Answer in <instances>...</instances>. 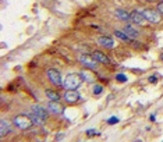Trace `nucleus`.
<instances>
[{
    "mask_svg": "<svg viewBox=\"0 0 163 142\" xmlns=\"http://www.w3.org/2000/svg\"><path fill=\"white\" fill-rule=\"evenodd\" d=\"M82 81H84V77L82 74H77V72H73V74H69L66 79L63 81V88L67 89H78L81 86Z\"/></svg>",
    "mask_w": 163,
    "mask_h": 142,
    "instance_id": "f257e3e1",
    "label": "nucleus"
},
{
    "mask_svg": "<svg viewBox=\"0 0 163 142\" xmlns=\"http://www.w3.org/2000/svg\"><path fill=\"white\" fill-rule=\"evenodd\" d=\"M49 116V110L43 109L42 106H32L31 107V118L34 124H42L45 120H48Z\"/></svg>",
    "mask_w": 163,
    "mask_h": 142,
    "instance_id": "f03ea898",
    "label": "nucleus"
},
{
    "mask_svg": "<svg viewBox=\"0 0 163 142\" xmlns=\"http://www.w3.org/2000/svg\"><path fill=\"white\" fill-rule=\"evenodd\" d=\"M13 124L17 127L18 129H21V131H25V129L31 128L32 124H34V121H32L31 116H25V114H21V116H17L14 117V120H13Z\"/></svg>",
    "mask_w": 163,
    "mask_h": 142,
    "instance_id": "7ed1b4c3",
    "label": "nucleus"
},
{
    "mask_svg": "<svg viewBox=\"0 0 163 142\" xmlns=\"http://www.w3.org/2000/svg\"><path fill=\"white\" fill-rule=\"evenodd\" d=\"M78 60L84 67H87L89 70H96L98 68V61L94 58V56H88V54H80L78 56Z\"/></svg>",
    "mask_w": 163,
    "mask_h": 142,
    "instance_id": "20e7f679",
    "label": "nucleus"
},
{
    "mask_svg": "<svg viewBox=\"0 0 163 142\" xmlns=\"http://www.w3.org/2000/svg\"><path fill=\"white\" fill-rule=\"evenodd\" d=\"M46 75H48V79L50 81V84H53L55 86H63L62 75L56 68H49L46 71Z\"/></svg>",
    "mask_w": 163,
    "mask_h": 142,
    "instance_id": "39448f33",
    "label": "nucleus"
},
{
    "mask_svg": "<svg viewBox=\"0 0 163 142\" xmlns=\"http://www.w3.org/2000/svg\"><path fill=\"white\" fill-rule=\"evenodd\" d=\"M144 17L146 21H149L152 24H159L160 22V13L155 10H144Z\"/></svg>",
    "mask_w": 163,
    "mask_h": 142,
    "instance_id": "423d86ee",
    "label": "nucleus"
},
{
    "mask_svg": "<svg viewBox=\"0 0 163 142\" xmlns=\"http://www.w3.org/2000/svg\"><path fill=\"white\" fill-rule=\"evenodd\" d=\"M80 99H81V95L77 92V89H67L66 93H64V100L70 104L77 103Z\"/></svg>",
    "mask_w": 163,
    "mask_h": 142,
    "instance_id": "0eeeda50",
    "label": "nucleus"
},
{
    "mask_svg": "<svg viewBox=\"0 0 163 142\" xmlns=\"http://www.w3.org/2000/svg\"><path fill=\"white\" fill-rule=\"evenodd\" d=\"M130 21L132 24L135 25H142L145 21V17H144V13L142 11H138V10H134L130 13Z\"/></svg>",
    "mask_w": 163,
    "mask_h": 142,
    "instance_id": "6e6552de",
    "label": "nucleus"
},
{
    "mask_svg": "<svg viewBox=\"0 0 163 142\" xmlns=\"http://www.w3.org/2000/svg\"><path fill=\"white\" fill-rule=\"evenodd\" d=\"M92 56H94V58L99 63V64H106V65H109V64H112V60L107 57L105 53H102V52H99V50H95L94 53H92Z\"/></svg>",
    "mask_w": 163,
    "mask_h": 142,
    "instance_id": "1a4fd4ad",
    "label": "nucleus"
},
{
    "mask_svg": "<svg viewBox=\"0 0 163 142\" xmlns=\"http://www.w3.org/2000/svg\"><path fill=\"white\" fill-rule=\"evenodd\" d=\"M48 110H49L52 114H55V116L63 113V107L59 104V102H56V100H50L49 104H48Z\"/></svg>",
    "mask_w": 163,
    "mask_h": 142,
    "instance_id": "9d476101",
    "label": "nucleus"
},
{
    "mask_svg": "<svg viewBox=\"0 0 163 142\" xmlns=\"http://www.w3.org/2000/svg\"><path fill=\"white\" fill-rule=\"evenodd\" d=\"M11 131H13V127L7 120H1V121H0V136H1V138L6 136L7 134H10Z\"/></svg>",
    "mask_w": 163,
    "mask_h": 142,
    "instance_id": "9b49d317",
    "label": "nucleus"
},
{
    "mask_svg": "<svg viewBox=\"0 0 163 142\" xmlns=\"http://www.w3.org/2000/svg\"><path fill=\"white\" fill-rule=\"evenodd\" d=\"M98 43L100 46H103L105 49H113V46H114V42H113V39L110 36H99Z\"/></svg>",
    "mask_w": 163,
    "mask_h": 142,
    "instance_id": "f8f14e48",
    "label": "nucleus"
},
{
    "mask_svg": "<svg viewBox=\"0 0 163 142\" xmlns=\"http://www.w3.org/2000/svg\"><path fill=\"white\" fill-rule=\"evenodd\" d=\"M123 31H124V32L132 39H135V38L139 36V31H138L134 25H131V24H127V25L124 26V29H123Z\"/></svg>",
    "mask_w": 163,
    "mask_h": 142,
    "instance_id": "ddd939ff",
    "label": "nucleus"
},
{
    "mask_svg": "<svg viewBox=\"0 0 163 142\" xmlns=\"http://www.w3.org/2000/svg\"><path fill=\"white\" fill-rule=\"evenodd\" d=\"M114 14H116V17L119 19H121V21H130V13H128L127 10H124V8H116Z\"/></svg>",
    "mask_w": 163,
    "mask_h": 142,
    "instance_id": "4468645a",
    "label": "nucleus"
},
{
    "mask_svg": "<svg viewBox=\"0 0 163 142\" xmlns=\"http://www.w3.org/2000/svg\"><path fill=\"white\" fill-rule=\"evenodd\" d=\"M114 36L116 38H119L120 40H123V42H131L132 38H130L124 31H121V29H114Z\"/></svg>",
    "mask_w": 163,
    "mask_h": 142,
    "instance_id": "2eb2a0df",
    "label": "nucleus"
},
{
    "mask_svg": "<svg viewBox=\"0 0 163 142\" xmlns=\"http://www.w3.org/2000/svg\"><path fill=\"white\" fill-rule=\"evenodd\" d=\"M45 93H46V96L49 97V100H56V102H59V100H60V95H59L57 92H55V90L48 89Z\"/></svg>",
    "mask_w": 163,
    "mask_h": 142,
    "instance_id": "dca6fc26",
    "label": "nucleus"
},
{
    "mask_svg": "<svg viewBox=\"0 0 163 142\" xmlns=\"http://www.w3.org/2000/svg\"><path fill=\"white\" fill-rule=\"evenodd\" d=\"M92 92H94L95 96H98V95H100V93L103 92V86H102V85H99V84L94 85V88H92Z\"/></svg>",
    "mask_w": 163,
    "mask_h": 142,
    "instance_id": "f3484780",
    "label": "nucleus"
},
{
    "mask_svg": "<svg viewBox=\"0 0 163 142\" xmlns=\"http://www.w3.org/2000/svg\"><path fill=\"white\" fill-rule=\"evenodd\" d=\"M119 121H120L119 117H116V116H112L107 118V124H110V125H114V124H117Z\"/></svg>",
    "mask_w": 163,
    "mask_h": 142,
    "instance_id": "a211bd4d",
    "label": "nucleus"
},
{
    "mask_svg": "<svg viewBox=\"0 0 163 142\" xmlns=\"http://www.w3.org/2000/svg\"><path fill=\"white\" fill-rule=\"evenodd\" d=\"M116 79H117L119 82H127V75L120 72V74H117V75H116Z\"/></svg>",
    "mask_w": 163,
    "mask_h": 142,
    "instance_id": "6ab92c4d",
    "label": "nucleus"
},
{
    "mask_svg": "<svg viewBox=\"0 0 163 142\" xmlns=\"http://www.w3.org/2000/svg\"><path fill=\"white\" fill-rule=\"evenodd\" d=\"M88 136H96V135H99V132L96 131V129L94 128H91V129H87V132H85Z\"/></svg>",
    "mask_w": 163,
    "mask_h": 142,
    "instance_id": "aec40b11",
    "label": "nucleus"
},
{
    "mask_svg": "<svg viewBox=\"0 0 163 142\" xmlns=\"http://www.w3.org/2000/svg\"><path fill=\"white\" fill-rule=\"evenodd\" d=\"M148 81H149L150 84H156V82H157V78L155 77V75H150V77L148 78Z\"/></svg>",
    "mask_w": 163,
    "mask_h": 142,
    "instance_id": "412c9836",
    "label": "nucleus"
},
{
    "mask_svg": "<svg viewBox=\"0 0 163 142\" xmlns=\"http://www.w3.org/2000/svg\"><path fill=\"white\" fill-rule=\"evenodd\" d=\"M157 11H159L160 14H163V1H162V3H159V4H157Z\"/></svg>",
    "mask_w": 163,
    "mask_h": 142,
    "instance_id": "4be33fe9",
    "label": "nucleus"
},
{
    "mask_svg": "<svg viewBox=\"0 0 163 142\" xmlns=\"http://www.w3.org/2000/svg\"><path fill=\"white\" fill-rule=\"evenodd\" d=\"M149 120H150V121H156V116H155V114H150Z\"/></svg>",
    "mask_w": 163,
    "mask_h": 142,
    "instance_id": "5701e85b",
    "label": "nucleus"
},
{
    "mask_svg": "<svg viewBox=\"0 0 163 142\" xmlns=\"http://www.w3.org/2000/svg\"><path fill=\"white\" fill-rule=\"evenodd\" d=\"M160 58H162V60H163V53H162V54H160Z\"/></svg>",
    "mask_w": 163,
    "mask_h": 142,
    "instance_id": "b1692460",
    "label": "nucleus"
},
{
    "mask_svg": "<svg viewBox=\"0 0 163 142\" xmlns=\"http://www.w3.org/2000/svg\"><path fill=\"white\" fill-rule=\"evenodd\" d=\"M146 1H155V0H146Z\"/></svg>",
    "mask_w": 163,
    "mask_h": 142,
    "instance_id": "393cba45",
    "label": "nucleus"
}]
</instances>
